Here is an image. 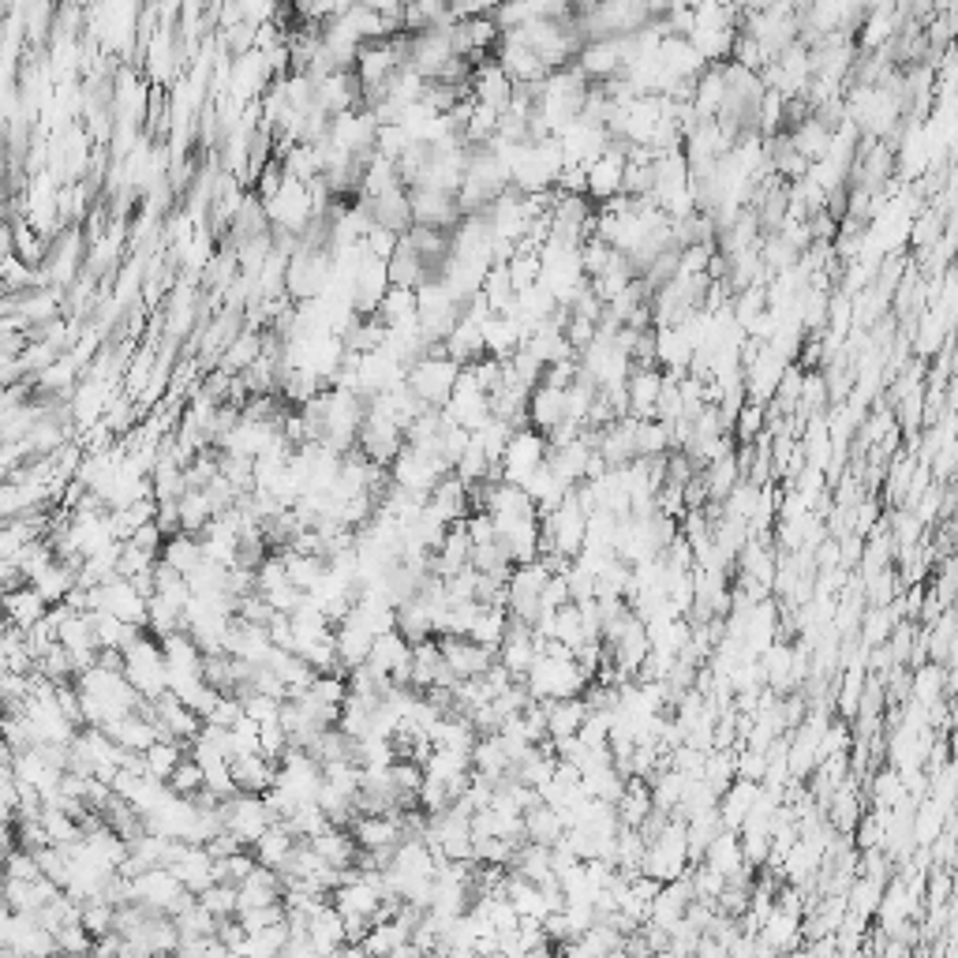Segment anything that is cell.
Segmentation results:
<instances>
[{"instance_id":"34","label":"cell","mask_w":958,"mask_h":958,"mask_svg":"<svg viewBox=\"0 0 958 958\" xmlns=\"http://www.w3.org/2000/svg\"><path fill=\"white\" fill-rule=\"evenodd\" d=\"M483 300L490 303L495 315H513L517 308V285L510 277V262H495L483 277Z\"/></svg>"},{"instance_id":"20","label":"cell","mask_w":958,"mask_h":958,"mask_svg":"<svg viewBox=\"0 0 958 958\" xmlns=\"http://www.w3.org/2000/svg\"><path fill=\"white\" fill-rule=\"evenodd\" d=\"M371 207V217H375V225H386L394 228V233H409V228L415 225V214H412V199H409V188H394V191H383L375 195V199H363Z\"/></svg>"},{"instance_id":"50","label":"cell","mask_w":958,"mask_h":958,"mask_svg":"<svg viewBox=\"0 0 958 958\" xmlns=\"http://www.w3.org/2000/svg\"><path fill=\"white\" fill-rule=\"evenodd\" d=\"M368 251L375 259H394V251L401 248V233H394V228H386V225H371V233H368Z\"/></svg>"},{"instance_id":"10","label":"cell","mask_w":958,"mask_h":958,"mask_svg":"<svg viewBox=\"0 0 958 958\" xmlns=\"http://www.w3.org/2000/svg\"><path fill=\"white\" fill-rule=\"evenodd\" d=\"M409 199H412L415 225H435V228H446V233H453V228L461 225V217H464L461 202H457V191L409 188Z\"/></svg>"},{"instance_id":"33","label":"cell","mask_w":958,"mask_h":958,"mask_svg":"<svg viewBox=\"0 0 958 958\" xmlns=\"http://www.w3.org/2000/svg\"><path fill=\"white\" fill-rule=\"evenodd\" d=\"M446 352L461 363H476L480 356H487V341H483V322L472 315H461L453 326V334L446 337Z\"/></svg>"},{"instance_id":"4","label":"cell","mask_w":958,"mask_h":958,"mask_svg":"<svg viewBox=\"0 0 958 958\" xmlns=\"http://www.w3.org/2000/svg\"><path fill=\"white\" fill-rule=\"evenodd\" d=\"M360 449L375 464H386L389 469L394 457L405 449V427L386 409H378V405L368 401V420H363V431H360Z\"/></svg>"},{"instance_id":"5","label":"cell","mask_w":958,"mask_h":958,"mask_svg":"<svg viewBox=\"0 0 958 958\" xmlns=\"http://www.w3.org/2000/svg\"><path fill=\"white\" fill-rule=\"evenodd\" d=\"M457 46H453V27H431L412 34V46H409V64L423 79H443V72L453 64Z\"/></svg>"},{"instance_id":"52","label":"cell","mask_w":958,"mask_h":958,"mask_svg":"<svg viewBox=\"0 0 958 958\" xmlns=\"http://www.w3.org/2000/svg\"><path fill=\"white\" fill-rule=\"evenodd\" d=\"M266 599H270V604H274V610H282V614H296V610H300V604H303V599H308V592H303V588H296V584L288 581V584H282V588L266 592Z\"/></svg>"},{"instance_id":"2","label":"cell","mask_w":958,"mask_h":958,"mask_svg":"<svg viewBox=\"0 0 958 958\" xmlns=\"http://www.w3.org/2000/svg\"><path fill=\"white\" fill-rule=\"evenodd\" d=\"M461 375H464V363L453 360L449 352L420 356V360L409 368V386L431 405V409H446L457 383H461Z\"/></svg>"},{"instance_id":"14","label":"cell","mask_w":958,"mask_h":958,"mask_svg":"<svg viewBox=\"0 0 958 958\" xmlns=\"http://www.w3.org/2000/svg\"><path fill=\"white\" fill-rule=\"evenodd\" d=\"M472 95H476V101H483V105H495L498 113H506L517 98V83L510 79V72L498 64V57L495 61L487 57V61L476 64V72H472Z\"/></svg>"},{"instance_id":"47","label":"cell","mask_w":958,"mask_h":958,"mask_svg":"<svg viewBox=\"0 0 958 958\" xmlns=\"http://www.w3.org/2000/svg\"><path fill=\"white\" fill-rule=\"evenodd\" d=\"M169 786H173L176 794H184V798H191V794H199L202 786H207V771H202L199 760L184 757V764L173 771V779H169Z\"/></svg>"},{"instance_id":"16","label":"cell","mask_w":958,"mask_h":958,"mask_svg":"<svg viewBox=\"0 0 958 958\" xmlns=\"http://www.w3.org/2000/svg\"><path fill=\"white\" fill-rule=\"evenodd\" d=\"M101 588H105V610H113L116 618L135 625L150 622V596H142V592L135 588L132 576H113V581H105Z\"/></svg>"},{"instance_id":"21","label":"cell","mask_w":958,"mask_h":958,"mask_svg":"<svg viewBox=\"0 0 958 958\" xmlns=\"http://www.w3.org/2000/svg\"><path fill=\"white\" fill-rule=\"evenodd\" d=\"M240 910H251V906H270L285 898V880L274 864H256L248 880H240Z\"/></svg>"},{"instance_id":"36","label":"cell","mask_w":958,"mask_h":958,"mask_svg":"<svg viewBox=\"0 0 958 958\" xmlns=\"http://www.w3.org/2000/svg\"><path fill=\"white\" fill-rule=\"evenodd\" d=\"M202 558H207L202 555V536H195V532H176V536H165V544H161V562L176 565L181 573H191Z\"/></svg>"},{"instance_id":"22","label":"cell","mask_w":958,"mask_h":958,"mask_svg":"<svg viewBox=\"0 0 958 958\" xmlns=\"http://www.w3.org/2000/svg\"><path fill=\"white\" fill-rule=\"evenodd\" d=\"M565 831H570V820L555 805L536 801L532 809H524V838H532V843L558 846L565 838Z\"/></svg>"},{"instance_id":"7","label":"cell","mask_w":958,"mask_h":958,"mask_svg":"<svg viewBox=\"0 0 958 958\" xmlns=\"http://www.w3.org/2000/svg\"><path fill=\"white\" fill-rule=\"evenodd\" d=\"M443 476H449V472L443 469V461L423 453V449L409 446V443H405V449L394 457V464H389V480H394L397 487L412 490V495H431L435 483Z\"/></svg>"},{"instance_id":"38","label":"cell","mask_w":958,"mask_h":958,"mask_svg":"<svg viewBox=\"0 0 958 958\" xmlns=\"http://www.w3.org/2000/svg\"><path fill=\"white\" fill-rule=\"evenodd\" d=\"M147 775L161 779V783H169L173 779V771L184 764V757H188V745L184 742H169V737H158L154 745H150L147 752Z\"/></svg>"},{"instance_id":"24","label":"cell","mask_w":958,"mask_h":958,"mask_svg":"<svg viewBox=\"0 0 958 958\" xmlns=\"http://www.w3.org/2000/svg\"><path fill=\"white\" fill-rule=\"evenodd\" d=\"M562 420H565V389L539 383L528 397V423L547 435V431H555Z\"/></svg>"},{"instance_id":"25","label":"cell","mask_w":958,"mask_h":958,"mask_svg":"<svg viewBox=\"0 0 958 958\" xmlns=\"http://www.w3.org/2000/svg\"><path fill=\"white\" fill-rule=\"evenodd\" d=\"M547 704V737L558 742V737H573L581 734L584 719H588V700L584 697H565V700H544Z\"/></svg>"},{"instance_id":"29","label":"cell","mask_w":958,"mask_h":958,"mask_svg":"<svg viewBox=\"0 0 958 958\" xmlns=\"http://www.w3.org/2000/svg\"><path fill=\"white\" fill-rule=\"evenodd\" d=\"M4 610H8V625H20V630H30L41 618L49 614V604L41 599V592L34 584H23V588L4 592Z\"/></svg>"},{"instance_id":"48","label":"cell","mask_w":958,"mask_h":958,"mask_svg":"<svg viewBox=\"0 0 958 958\" xmlns=\"http://www.w3.org/2000/svg\"><path fill=\"white\" fill-rule=\"evenodd\" d=\"M161 555L158 550H147V547H135L124 539V555H121V576H139V573H150L158 570Z\"/></svg>"},{"instance_id":"28","label":"cell","mask_w":958,"mask_h":958,"mask_svg":"<svg viewBox=\"0 0 958 958\" xmlns=\"http://www.w3.org/2000/svg\"><path fill=\"white\" fill-rule=\"evenodd\" d=\"M233 775L244 794H266L277 783V760L262 757V752H248V757L233 760Z\"/></svg>"},{"instance_id":"30","label":"cell","mask_w":958,"mask_h":958,"mask_svg":"<svg viewBox=\"0 0 958 958\" xmlns=\"http://www.w3.org/2000/svg\"><path fill=\"white\" fill-rule=\"evenodd\" d=\"M262 352H266V329H251V326H244V329H240V337H236V341L222 352L217 368H225L228 375H244V371H248Z\"/></svg>"},{"instance_id":"43","label":"cell","mask_w":958,"mask_h":958,"mask_svg":"<svg viewBox=\"0 0 958 958\" xmlns=\"http://www.w3.org/2000/svg\"><path fill=\"white\" fill-rule=\"evenodd\" d=\"M49 898L41 895L38 880H20V876H8L4 880V906L8 910H20V913H38Z\"/></svg>"},{"instance_id":"41","label":"cell","mask_w":958,"mask_h":958,"mask_svg":"<svg viewBox=\"0 0 958 958\" xmlns=\"http://www.w3.org/2000/svg\"><path fill=\"white\" fill-rule=\"evenodd\" d=\"M214 517H217V510H214V502H210L207 490H202V487H188V495L181 498L184 532H195V536H202V528H207Z\"/></svg>"},{"instance_id":"44","label":"cell","mask_w":958,"mask_h":958,"mask_svg":"<svg viewBox=\"0 0 958 958\" xmlns=\"http://www.w3.org/2000/svg\"><path fill=\"white\" fill-rule=\"evenodd\" d=\"M217 925H222V918H217L210 906H202L199 898H195L191 906H184L181 913H176V929H181V940H191V936H214Z\"/></svg>"},{"instance_id":"45","label":"cell","mask_w":958,"mask_h":958,"mask_svg":"<svg viewBox=\"0 0 958 958\" xmlns=\"http://www.w3.org/2000/svg\"><path fill=\"white\" fill-rule=\"evenodd\" d=\"M34 671H38V674H46L49 682H75V663H72V651H67L61 640H57V644H49V648L38 656V663H34Z\"/></svg>"},{"instance_id":"12","label":"cell","mask_w":958,"mask_h":958,"mask_svg":"<svg viewBox=\"0 0 958 958\" xmlns=\"http://www.w3.org/2000/svg\"><path fill=\"white\" fill-rule=\"evenodd\" d=\"M446 412L453 415L461 427H469L472 435H476L483 423L495 415V412H490V394L476 383V378L469 375V371H464L461 383H457L453 397H449V405H446Z\"/></svg>"},{"instance_id":"32","label":"cell","mask_w":958,"mask_h":958,"mask_svg":"<svg viewBox=\"0 0 958 958\" xmlns=\"http://www.w3.org/2000/svg\"><path fill=\"white\" fill-rule=\"evenodd\" d=\"M397 630H401L412 644L435 637V614H431V604L420 596V592L397 604Z\"/></svg>"},{"instance_id":"3","label":"cell","mask_w":958,"mask_h":958,"mask_svg":"<svg viewBox=\"0 0 958 958\" xmlns=\"http://www.w3.org/2000/svg\"><path fill=\"white\" fill-rule=\"evenodd\" d=\"M266 217L274 228L303 236L308 225L315 222V202H311V184L303 181H285V188L266 202Z\"/></svg>"},{"instance_id":"46","label":"cell","mask_w":958,"mask_h":958,"mask_svg":"<svg viewBox=\"0 0 958 958\" xmlns=\"http://www.w3.org/2000/svg\"><path fill=\"white\" fill-rule=\"evenodd\" d=\"M199 903L210 906L217 918H236V913H240V887L228 884V880H214V884L199 895Z\"/></svg>"},{"instance_id":"13","label":"cell","mask_w":958,"mask_h":958,"mask_svg":"<svg viewBox=\"0 0 958 958\" xmlns=\"http://www.w3.org/2000/svg\"><path fill=\"white\" fill-rule=\"evenodd\" d=\"M438 644H443V656H446L449 671L457 674V682H464V677H483L490 671V663L498 659V651L483 648V644L472 637H438Z\"/></svg>"},{"instance_id":"49","label":"cell","mask_w":958,"mask_h":958,"mask_svg":"<svg viewBox=\"0 0 958 958\" xmlns=\"http://www.w3.org/2000/svg\"><path fill=\"white\" fill-rule=\"evenodd\" d=\"M282 697H274V693H262V689H251L244 693V711H248L251 719H259V723H270V719H282Z\"/></svg>"},{"instance_id":"35","label":"cell","mask_w":958,"mask_h":958,"mask_svg":"<svg viewBox=\"0 0 958 958\" xmlns=\"http://www.w3.org/2000/svg\"><path fill=\"white\" fill-rule=\"evenodd\" d=\"M296 843H300V838H296L293 831H288L282 820H277V824H270L266 831H262L251 850H256L259 864H274V869H282V861L296 850Z\"/></svg>"},{"instance_id":"18","label":"cell","mask_w":958,"mask_h":958,"mask_svg":"<svg viewBox=\"0 0 958 958\" xmlns=\"http://www.w3.org/2000/svg\"><path fill=\"white\" fill-rule=\"evenodd\" d=\"M214 864H217V858L210 854L207 843H188V846H184V854L173 864H169V869H173L176 876L184 880V887H188V892L202 895L217 880Z\"/></svg>"},{"instance_id":"17","label":"cell","mask_w":958,"mask_h":958,"mask_svg":"<svg viewBox=\"0 0 958 958\" xmlns=\"http://www.w3.org/2000/svg\"><path fill=\"white\" fill-rule=\"evenodd\" d=\"M663 383H667V375L656 368V363H651V368H633L630 383H625V389H630V415H637V420H656L659 397H663Z\"/></svg>"},{"instance_id":"37","label":"cell","mask_w":958,"mask_h":958,"mask_svg":"<svg viewBox=\"0 0 958 958\" xmlns=\"http://www.w3.org/2000/svg\"><path fill=\"white\" fill-rule=\"evenodd\" d=\"M401 169H397L394 158L386 154H375L368 161V169H363V188H360V199H375V195L383 191H394L401 188Z\"/></svg>"},{"instance_id":"27","label":"cell","mask_w":958,"mask_h":958,"mask_svg":"<svg viewBox=\"0 0 958 958\" xmlns=\"http://www.w3.org/2000/svg\"><path fill=\"white\" fill-rule=\"evenodd\" d=\"M311 940H315L319 955H341V947L349 944V932H345V913L334 906V898H329L315 918H311Z\"/></svg>"},{"instance_id":"9","label":"cell","mask_w":958,"mask_h":958,"mask_svg":"<svg viewBox=\"0 0 958 958\" xmlns=\"http://www.w3.org/2000/svg\"><path fill=\"white\" fill-rule=\"evenodd\" d=\"M154 723H158V734H161V737H169V742H184V745H191L195 737L202 734L207 719H202L195 708H188V704H184L173 689H169L165 697H158V700H154Z\"/></svg>"},{"instance_id":"23","label":"cell","mask_w":958,"mask_h":958,"mask_svg":"<svg viewBox=\"0 0 958 958\" xmlns=\"http://www.w3.org/2000/svg\"><path fill=\"white\" fill-rule=\"evenodd\" d=\"M308 843L315 846V850H319L329 864H337V869H352V864H360L363 846L356 843L352 828H337V824H334V828L322 831V835L308 838Z\"/></svg>"},{"instance_id":"54","label":"cell","mask_w":958,"mask_h":958,"mask_svg":"<svg viewBox=\"0 0 958 958\" xmlns=\"http://www.w3.org/2000/svg\"><path fill=\"white\" fill-rule=\"evenodd\" d=\"M128 544L147 547V550H158V555H161V544H165V532H161V524H158V521H147V524H139V528L132 532Z\"/></svg>"},{"instance_id":"26","label":"cell","mask_w":958,"mask_h":958,"mask_svg":"<svg viewBox=\"0 0 958 958\" xmlns=\"http://www.w3.org/2000/svg\"><path fill=\"white\" fill-rule=\"evenodd\" d=\"M79 375H83V363L75 360L72 352H64L61 360H53L46 371L34 375V389L46 397H72V389L79 386Z\"/></svg>"},{"instance_id":"42","label":"cell","mask_w":958,"mask_h":958,"mask_svg":"<svg viewBox=\"0 0 958 958\" xmlns=\"http://www.w3.org/2000/svg\"><path fill=\"white\" fill-rule=\"evenodd\" d=\"M472 771V749H438L431 752V760L423 764V775L431 779H457V775H469Z\"/></svg>"},{"instance_id":"19","label":"cell","mask_w":958,"mask_h":958,"mask_svg":"<svg viewBox=\"0 0 958 958\" xmlns=\"http://www.w3.org/2000/svg\"><path fill=\"white\" fill-rule=\"evenodd\" d=\"M334 640H337V659H341L345 674L356 671L360 663L371 659V648H375V633L360 622V618H345V622L334 625Z\"/></svg>"},{"instance_id":"6","label":"cell","mask_w":958,"mask_h":958,"mask_svg":"<svg viewBox=\"0 0 958 958\" xmlns=\"http://www.w3.org/2000/svg\"><path fill=\"white\" fill-rule=\"evenodd\" d=\"M222 817H225V828L236 831L248 846H256L262 831L277 824V812L270 809L266 798H262V794H244V791L222 801Z\"/></svg>"},{"instance_id":"51","label":"cell","mask_w":958,"mask_h":958,"mask_svg":"<svg viewBox=\"0 0 958 958\" xmlns=\"http://www.w3.org/2000/svg\"><path fill=\"white\" fill-rule=\"evenodd\" d=\"M409 147H412V135L405 132L401 124H383V128H378V154L397 161Z\"/></svg>"},{"instance_id":"15","label":"cell","mask_w":958,"mask_h":958,"mask_svg":"<svg viewBox=\"0 0 958 958\" xmlns=\"http://www.w3.org/2000/svg\"><path fill=\"white\" fill-rule=\"evenodd\" d=\"M427 510L443 517L446 524L469 521V513H472V490H469V483L457 476V472H449V476H443V480L435 483V490H431V498H427Z\"/></svg>"},{"instance_id":"31","label":"cell","mask_w":958,"mask_h":958,"mask_svg":"<svg viewBox=\"0 0 958 958\" xmlns=\"http://www.w3.org/2000/svg\"><path fill=\"white\" fill-rule=\"evenodd\" d=\"M431 277H438V274L427 266V259H423L420 251L401 236V248H397L394 259H389V282L405 285V288H420L423 282H431Z\"/></svg>"},{"instance_id":"11","label":"cell","mask_w":958,"mask_h":958,"mask_svg":"<svg viewBox=\"0 0 958 958\" xmlns=\"http://www.w3.org/2000/svg\"><path fill=\"white\" fill-rule=\"evenodd\" d=\"M368 667H371V671H378L383 677H389V682L409 685V674H412V640L405 637L401 630H389V633H383V637H375V648H371Z\"/></svg>"},{"instance_id":"39","label":"cell","mask_w":958,"mask_h":958,"mask_svg":"<svg viewBox=\"0 0 958 958\" xmlns=\"http://www.w3.org/2000/svg\"><path fill=\"white\" fill-rule=\"evenodd\" d=\"M282 824L293 831L296 838H315V835H322V831L326 828H334V820H329V812L322 809L319 801H303V805H296L293 812H288V817L282 820Z\"/></svg>"},{"instance_id":"40","label":"cell","mask_w":958,"mask_h":958,"mask_svg":"<svg viewBox=\"0 0 958 958\" xmlns=\"http://www.w3.org/2000/svg\"><path fill=\"white\" fill-rule=\"evenodd\" d=\"M282 169H285L288 181L311 184V181H319V176H322V158H319V150L311 147V142H293V147L282 154Z\"/></svg>"},{"instance_id":"53","label":"cell","mask_w":958,"mask_h":958,"mask_svg":"<svg viewBox=\"0 0 958 958\" xmlns=\"http://www.w3.org/2000/svg\"><path fill=\"white\" fill-rule=\"evenodd\" d=\"M573 604V592H570V576L565 573H550L547 588H544V610H558Z\"/></svg>"},{"instance_id":"55","label":"cell","mask_w":958,"mask_h":958,"mask_svg":"<svg viewBox=\"0 0 958 958\" xmlns=\"http://www.w3.org/2000/svg\"><path fill=\"white\" fill-rule=\"evenodd\" d=\"M360 4L375 8V12H383V15H401V4H405V0H360Z\"/></svg>"},{"instance_id":"1","label":"cell","mask_w":958,"mask_h":958,"mask_svg":"<svg viewBox=\"0 0 958 958\" xmlns=\"http://www.w3.org/2000/svg\"><path fill=\"white\" fill-rule=\"evenodd\" d=\"M124 674H128V682L147 700H158V697H165V693H169L165 648H161V640L150 630L142 633V637L135 640L128 651H124Z\"/></svg>"},{"instance_id":"8","label":"cell","mask_w":958,"mask_h":958,"mask_svg":"<svg viewBox=\"0 0 958 958\" xmlns=\"http://www.w3.org/2000/svg\"><path fill=\"white\" fill-rule=\"evenodd\" d=\"M547 435L536 427H517V435L510 438V446H506L502 453V480L506 483H524L532 476V472L539 469V464L547 461Z\"/></svg>"}]
</instances>
